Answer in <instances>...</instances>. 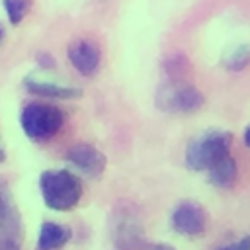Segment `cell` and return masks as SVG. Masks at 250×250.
<instances>
[{
  "instance_id": "3957f363",
  "label": "cell",
  "mask_w": 250,
  "mask_h": 250,
  "mask_svg": "<svg viewBox=\"0 0 250 250\" xmlns=\"http://www.w3.org/2000/svg\"><path fill=\"white\" fill-rule=\"evenodd\" d=\"M66 113L61 107L45 102H29L20 111V127L23 135L37 143L53 139L62 129Z\"/></svg>"
},
{
  "instance_id": "8fae6325",
  "label": "cell",
  "mask_w": 250,
  "mask_h": 250,
  "mask_svg": "<svg viewBox=\"0 0 250 250\" xmlns=\"http://www.w3.org/2000/svg\"><path fill=\"white\" fill-rule=\"evenodd\" d=\"M70 236H72V230L66 225L45 221L39 227L35 250H61L70 240Z\"/></svg>"
},
{
  "instance_id": "5b68a950",
  "label": "cell",
  "mask_w": 250,
  "mask_h": 250,
  "mask_svg": "<svg viewBox=\"0 0 250 250\" xmlns=\"http://www.w3.org/2000/svg\"><path fill=\"white\" fill-rule=\"evenodd\" d=\"M66 162L74 170H78L80 174H84L88 178H98V176L104 174L107 158L94 145L78 143V145H74V146H70L66 150Z\"/></svg>"
},
{
  "instance_id": "7a4b0ae2",
  "label": "cell",
  "mask_w": 250,
  "mask_h": 250,
  "mask_svg": "<svg viewBox=\"0 0 250 250\" xmlns=\"http://www.w3.org/2000/svg\"><path fill=\"white\" fill-rule=\"evenodd\" d=\"M232 133L223 129H211L193 137L186 146V166L193 172L209 170L215 162L230 154Z\"/></svg>"
},
{
  "instance_id": "5bb4252c",
  "label": "cell",
  "mask_w": 250,
  "mask_h": 250,
  "mask_svg": "<svg viewBox=\"0 0 250 250\" xmlns=\"http://www.w3.org/2000/svg\"><path fill=\"white\" fill-rule=\"evenodd\" d=\"M250 64V45H238L225 57V66L229 70H242Z\"/></svg>"
},
{
  "instance_id": "44dd1931",
  "label": "cell",
  "mask_w": 250,
  "mask_h": 250,
  "mask_svg": "<svg viewBox=\"0 0 250 250\" xmlns=\"http://www.w3.org/2000/svg\"><path fill=\"white\" fill-rule=\"evenodd\" d=\"M4 35H6V31H4V27H2V25H0V43H2V41H4Z\"/></svg>"
},
{
  "instance_id": "e0dca14e",
  "label": "cell",
  "mask_w": 250,
  "mask_h": 250,
  "mask_svg": "<svg viewBox=\"0 0 250 250\" xmlns=\"http://www.w3.org/2000/svg\"><path fill=\"white\" fill-rule=\"evenodd\" d=\"M37 61H39V66H43V68H53L55 66V59L49 53H37Z\"/></svg>"
},
{
  "instance_id": "9c48e42d",
  "label": "cell",
  "mask_w": 250,
  "mask_h": 250,
  "mask_svg": "<svg viewBox=\"0 0 250 250\" xmlns=\"http://www.w3.org/2000/svg\"><path fill=\"white\" fill-rule=\"evenodd\" d=\"M21 234V215L12 195V189L4 178H0V236L2 240H16Z\"/></svg>"
},
{
  "instance_id": "6da1fadb",
  "label": "cell",
  "mask_w": 250,
  "mask_h": 250,
  "mask_svg": "<svg viewBox=\"0 0 250 250\" xmlns=\"http://www.w3.org/2000/svg\"><path fill=\"white\" fill-rule=\"evenodd\" d=\"M43 203L53 211H70L82 199V180L70 170H45L39 176Z\"/></svg>"
},
{
  "instance_id": "d6986e66",
  "label": "cell",
  "mask_w": 250,
  "mask_h": 250,
  "mask_svg": "<svg viewBox=\"0 0 250 250\" xmlns=\"http://www.w3.org/2000/svg\"><path fill=\"white\" fill-rule=\"evenodd\" d=\"M242 139H244V145L250 148V125L244 129V137H242Z\"/></svg>"
},
{
  "instance_id": "7c38bea8",
  "label": "cell",
  "mask_w": 250,
  "mask_h": 250,
  "mask_svg": "<svg viewBox=\"0 0 250 250\" xmlns=\"http://www.w3.org/2000/svg\"><path fill=\"white\" fill-rule=\"evenodd\" d=\"M238 176V168H236V160L229 154L225 158H221L219 162H215L209 170H207V178L215 188L227 189L230 186H234Z\"/></svg>"
},
{
  "instance_id": "277c9868",
  "label": "cell",
  "mask_w": 250,
  "mask_h": 250,
  "mask_svg": "<svg viewBox=\"0 0 250 250\" xmlns=\"http://www.w3.org/2000/svg\"><path fill=\"white\" fill-rule=\"evenodd\" d=\"M205 105V96L184 80H168L156 92V107L166 113H193Z\"/></svg>"
},
{
  "instance_id": "9a60e30c",
  "label": "cell",
  "mask_w": 250,
  "mask_h": 250,
  "mask_svg": "<svg viewBox=\"0 0 250 250\" xmlns=\"http://www.w3.org/2000/svg\"><path fill=\"white\" fill-rule=\"evenodd\" d=\"M219 250H250V236H242L234 242H229V244L221 246Z\"/></svg>"
},
{
  "instance_id": "ba28073f",
  "label": "cell",
  "mask_w": 250,
  "mask_h": 250,
  "mask_svg": "<svg viewBox=\"0 0 250 250\" xmlns=\"http://www.w3.org/2000/svg\"><path fill=\"white\" fill-rule=\"evenodd\" d=\"M66 59L72 68L82 76H94L102 64L100 47L90 39H76L66 49Z\"/></svg>"
},
{
  "instance_id": "ffe728a7",
  "label": "cell",
  "mask_w": 250,
  "mask_h": 250,
  "mask_svg": "<svg viewBox=\"0 0 250 250\" xmlns=\"http://www.w3.org/2000/svg\"><path fill=\"white\" fill-rule=\"evenodd\" d=\"M6 160V150H4V146H2V141H0V162H4Z\"/></svg>"
},
{
  "instance_id": "4fadbf2b",
  "label": "cell",
  "mask_w": 250,
  "mask_h": 250,
  "mask_svg": "<svg viewBox=\"0 0 250 250\" xmlns=\"http://www.w3.org/2000/svg\"><path fill=\"white\" fill-rule=\"evenodd\" d=\"M31 4H33V0H2L4 12L12 25H18L23 21V18L31 10Z\"/></svg>"
},
{
  "instance_id": "ac0fdd59",
  "label": "cell",
  "mask_w": 250,
  "mask_h": 250,
  "mask_svg": "<svg viewBox=\"0 0 250 250\" xmlns=\"http://www.w3.org/2000/svg\"><path fill=\"white\" fill-rule=\"evenodd\" d=\"M0 250H21V248H20V242L4 238V240H0Z\"/></svg>"
},
{
  "instance_id": "2e32d148",
  "label": "cell",
  "mask_w": 250,
  "mask_h": 250,
  "mask_svg": "<svg viewBox=\"0 0 250 250\" xmlns=\"http://www.w3.org/2000/svg\"><path fill=\"white\" fill-rule=\"evenodd\" d=\"M135 250H176V248H172L170 244H162V242H146V240H143Z\"/></svg>"
},
{
  "instance_id": "8992f818",
  "label": "cell",
  "mask_w": 250,
  "mask_h": 250,
  "mask_svg": "<svg viewBox=\"0 0 250 250\" xmlns=\"http://www.w3.org/2000/svg\"><path fill=\"white\" fill-rule=\"evenodd\" d=\"M172 227L186 236H199L207 229V213L197 201H182L172 211Z\"/></svg>"
},
{
  "instance_id": "30bf717a",
  "label": "cell",
  "mask_w": 250,
  "mask_h": 250,
  "mask_svg": "<svg viewBox=\"0 0 250 250\" xmlns=\"http://www.w3.org/2000/svg\"><path fill=\"white\" fill-rule=\"evenodd\" d=\"M23 86L29 94L41 96V98H53V100H76L82 96V90L76 86H66L59 82H49V80H39L33 76H27L23 80Z\"/></svg>"
},
{
  "instance_id": "52a82bcc",
  "label": "cell",
  "mask_w": 250,
  "mask_h": 250,
  "mask_svg": "<svg viewBox=\"0 0 250 250\" xmlns=\"http://www.w3.org/2000/svg\"><path fill=\"white\" fill-rule=\"evenodd\" d=\"M111 232H113L117 250H135L145 240L141 221L137 219V215L131 209L115 211L113 223H111Z\"/></svg>"
}]
</instances>
